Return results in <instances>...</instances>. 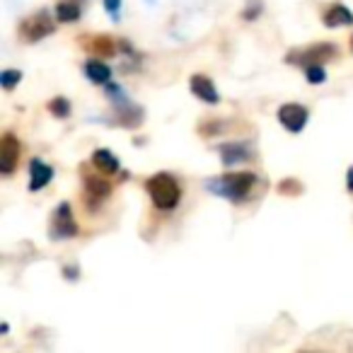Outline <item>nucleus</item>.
Masks as SVG:
<instances>
[{"instance_id": "6e6552de", "label": "nucleus", "mask_w": 353, "mask_h": 353, "mask_svg": "<svg viewBox=\"0 0 353 353\" xmlns=\"http://www.w3.org/2000/svg\"><path fill=\"white\" fill-rule=\"evenodd\" d=\"M279 121H281V126H283L285 131L300 133L305 126H307L310 112H307V107H303V104L288 102V104H283V107L279 109Z\"/></svg>"}, {"instance_id": "b1692460", "label": "nucleus", "mask_w": 353, "mask_h": 353, "mask_svg": "<svg viewBox=\"0 0 353 353\" xmlns=\"http://www.w3.org/2000/svg\"><path fill=\"white\" fill-rule=\"evenodd\" d=\"M351 46H353V39H351Z\"/></svg>"}, {"instance_id": "2eb2a0df", "label": "nucleus", "mask_w": 353, "mask_h": 353, "mask_svg": "<svg viewBox=\"0 0 353 353\" xmlns=\"http://www.w3.org/2000/svg\"><path fill=\"white\" fill-rule=\"evenodd\" d=\"M85 75L90 83L94 85H109L112 83V68L107 63H102V59H90L85 63Z\"/></svg>"}, {"instance_id": "4468645a", "label": "nucleus", "mask_w": 353, "mask_h": 353, "mask_svg": "<svg viewBox=\"0 0 353 353\" xmlns=\"http://www.w3.org/2000/svg\"><path fill=\"white\" fill-rule=\"evenodd\" d=\"M90 162H92V165L97 167L102 174H117V172L121 170V162H119V157L114 155L112 150H107V148H99V150H94L92 157H90Z\"/></svg>"}, {"instance_id": "5701e85b", "label": "nucleus", "mask_w": 353, "mask_h": 353, "mask_svg": "<svg viewBox=\"0 0 353 353\" xmlns=\"http://www.w3.org/2000/svg\"><path fill=\"white\" fill-rule=\"evenodd\" d=\"M346 187H348V192H353V167L346 172Z\"/></svg>"}, {"instance_id": "4be33fe9", "label": "nucleus", "mask_w": 353, "mask_h": 353, "mask_svg": "<svg viewBox=\"0 0 353 353\" xmlns=\"http://www.w3.org/2000/svg\"><path fill=\"white\" fill-rule=\"evenodd\" d=\"M63 276H65L68 281H75V279H80V269H78V266H65V269H63Z\"/></svg>"}, {"instance_id": "f03ea898", "label": "nucleus", "mask_w": 353, "mask_h": 353, "mask_svg": "<svg viewBox=\"0 0 353 353\" xmlns=\"http://www.w3.org/2000/svg\"><path fill=\"white\" fill-rule=\"evenodd\" d=\"M256 176L252 172H232V174H223V176H213L206 182V189L218 196H225L228 201H245L250 196V189L254 187Z\"/></svg>"}, {"instance_id": "dca6fc26", "label": "nucleus", "mask_w": 353, "mask_h": 353, "mask_svg": "<svg viewBox=\"0 0 353 353\" xmlns=\"http://www.w3.org/2000/svg\"><path fill=\"white\" fill-rule=\"evenodd\" d=\"M80 0H61V3H56V20L61 22V25H68V22H75L80 20V15H83V8L78 6Z\"/></svg>"}, {"instance_id": "ddd939ff", "label": "nucleus", "mask_w": 353, "mask_h": 353, "mask_svg": "<svg viewBox=\"0 0 353 353\" xmlns=\"http://www.w3.org/2000/svg\"><path fill=\"white\" fill-rule=\"evenodd\" d=\"M322 22H324V27H346V25H353V12L348 10L346 6H341V3H334V6H329L327 10H324Z\"/></svg>"}, {"instance_id": "9d476101", "label": "nucleus", "mask_w": 353, "mask_h": 353, "mask_svg": "<svg viewBox=\"0 0 353 353\" xmlns=\"http://www.w3.org/2000/svg\"><path fill=\"white\" fill-rule=\"evenodd\" d=\"M189 90L206 104L221 102V94H218V90H216V83H213L208 75H201V73L192 75V78H189Z\"/></svg>"}, {"instance_id": "20e7f679", "label": "nucleus", "mask_w": 353, "mask_h": 353, "mask_svg": "<svg viewBox=\"0 0 353 353\" xmlns=\"http://www.w3.org/2000/svg\"><path fill=\"white\" fill-rule=\"evenodd\" d=\"M80 235V228L75 223L73 208L68 201L59 203L51 213V223H49V237L51 240H73Z\"/></svg>"}, {"instance_id": "423d86ee", "label": "nucleus", "mask_w": 353, "mask_h": 353, "mask_svg": "<svg viewBox=\"0 0 353 353\" xmlns=\"http://www.w3.org/2000/svg\"><path fill=\"white\" fill-rule=\"evenodd\" d=\"M85 203H88V211L94 213L104 203V199H109L112 194V184L99 174H88L85 172Z\"/></svg>"}, {"instance_id": "9b49d317", "label": "nucleus", "mask_w": 353, "mask_h": 353, "mask_svg": "<svg viewBox=\"0 0 353 353\" xmlns=\"http://www.w3.org/2000/svg\"><path fill=\"white\" fill-rule=\"evenodd\" d=\"M54 179V167L46 165L41 157H34L30 162V192H41L46 189Z\"/></svg>"}, {"instance_id": "39448f33", "label": "nucleus", "mask_w": 353, "mask_h": 353, "mask_svg": "<svg viewBox=\"0 0 353 353\" xmlns=\"http://www.w3.org/2000/svg\"><path fill=\"white\" fill-rule=\"evenodd\" d=\"M54 30H56V22L51 20V15L46 10L34 12V15H30L27 20H22V25H20V34L25 37L27 41H32V44L46 39L49 34H54Z\"/></svg>"}, {"instance_id": "f257e3e1", "label": "nucleus", "mask_w": 353, "mask_h": 353, "mask_svg": "<svg viewBox=\"0 0 353 353\" xmlns=\"http://www.w3.org/2000/svg\"><path fill=\"white\" fill-rule=\"evenodd\" d=\"M145 192L157 211H174L182 201V187L170 172H157L145 179Z\"/></svg>"}, {"instance_id": "f8f14e48", "label": "nucleus", "mask_w": 353, "mask_h": 353, "mask_svg": "<svg viewBox=\"0 0 353 353\" xmlns=\"http://www.w3.org/2000/svg\"><path fill=\"white\" fill-rule=\"evenodd\" d=\"M221 157H223V165L225 167H232L237 165V162H247L252 160V150L247 143H225V145H221Z\"/></svg>"}, {"instance_id": "0eeeda50", "label": "nucleus", "mask_w": 353, "mask_h": 353, "mask_svg": "<svg viewBox=\"0 0 353 353\" xmlns=\"http://www.w3.org/2000/svg\"><path fill=\"white\" fill-rule=\"evenodd\" d=\"M20 152L22 145L17 141V136L12 131L3 133V141H0V172L3 174H12L20 165Z\"/></svg>"}, {"instance_id": "a211bd4d", "label": "nucleus", "mask_w": 353, "mask_h": 353, "mask_svg": "<svg viewBox=\"0 0 353 353\" xmlns=\"http://www.w3.org/2000/svg\"><path fill=\"white\" fill-rule=\"evenodd\" d=\"M279 194H283V196H300L303 194V184L298 179H283L279 184Z\"/></svg>"}, {"instance_id": "412c9836", "label": "nucleus", "mask_w": 353, "mask_h": 353, "mask_svg": "<svg viewBox=\"0 0 353 353\" xmlns=\"http://www.w3.org/2000/svg\"><path fill=\"white\" fill-rule=\"evenodd\" d=\"M104 10L109 12V17L117 20L119 12H121V0H104Z\"/></svg>"}, {"instance_id": "f3484780", "label": "nucleus", "mask_w": 353, "mask_h": 353, "mask_svg": "<svg viewBox=\"0 0 353 353\" xmlns=\"http://www.w3.org/2000/svg\"><path fill=\"white\" fill-rule=\"evenodd\" d=\"M49 114L56 119H68L70 117V102L65 97H54L49 102Z\"/></svg>"}, {"instance_id": "aec40b11", "label": "nucleus", "mask_w": 353, "mask_h": 353, "mask_svg": "<svg viewBox=\"0 0 353 353\" xmlns=\"http://www.w3.org/2000/svg\"><path fill=\"white\" fill-rule=\"evenodd\" d=\"M20 80H22V70L8 68V70H3V75H0V83H3V88H6V90L17 88V83H20Z\"/></svg>"}, {"instance_id": "7ed1b4c3", "label": "nucleus", "mask_w": 353, "mask_h": 353, "mask_svg": "<svg viewBox=\"0 0 353 353\" xmlns=\"http://www.w3.org/2000/svg\"><path fill=\"white\" fill-rule=\"evenodd\" d=\"M339 56L336 44H327V41H319V44L305 46V49H295L285 56V63L300 65V68H307V65H324L329 61H334Z\"/></svg>"}, {"instance_id": "6ab92c4d", "label": "nucleus", "mask_w": 353, "mask_h": 353, "mask_svg": "<svg viewBox=\"0 0 353 353\" xmlns=\"http://www.w3.org/2000/svg\"><path fill=\"white\" fill-rule=\"evenodd\" d=\"M305 78H307V83H312V85H322L324 80H327L324 65H307V68H305Z\"/></svg>"}, {"instance_id": "1a4fd4ad", "label": "nucleus", "mask_w": 353, "mask_h": 353, "mask_svg": "<svg viewBox=\"0 0 353 353\" xmlns=\"http://www.w3.org/2000/svg\"><path fill=\"white\" fill-rule=\"evenodd\" d=\"M83 44H85V49L97 56V59H112V56H117V51L121 49L119 41L109 34H90L83 39Z\"/></svg>"}]
</instances>
